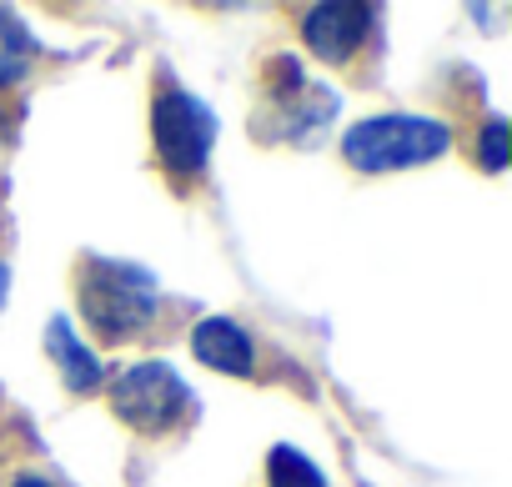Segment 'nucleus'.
<instances>
[{
    "mask_svg": "<svg viewBox=\"0 0 512 487\" xmlns=\"http://www.w3.org/2000/svg\"><path fill=\"white\" fill-rule=\"evenodd\" d=\"M81 317L101 342H126L156 322V277L136 262H86Z\"/></svg>",
    "mask_w": 512,
    "mask_h": 487,
    "instance_id": "f257e3e1",
    "label": "nucleus"
},
{
    "mask_svg": "<svg viewBox=\"0 0 512 487\" xmlns=\"http://www.w3.org/2000/svg\"><path fill=\"white\" fill-rule=\"evenodd\" d=\"M447 151H452V131L442 121H432V116H402V111L397 116H367L342 141L347 166L372 171V176L427 166V161H437Z\"/></svg>",
    "mask_w": 512,
    "mask_h": 487,
    "instance_id": "f03ea898",
    "label": "nucleus"
},
{
    "mask_svg": "<svg viewBox=\"0 0 512 487\" xmlns=\"http://www.w3.org/2000/svg\"><path fill=\"white\" fill-rule=\"evenodd\" d=\"M111 407L136 432H171L191 412V387L171 362H136L111 377Z\"/></svg>",
    "mask_w": 512,
    "mask_h": 487,
    "instance_id": "7ed1b4c3",
    "label": "nucleus"
},
{
    "mask_svg": "<svg viewBox=\"0 0 512 487\" xmlns=\"http://www.w3.org/2000/svg\"><path fill=\"white\" fill-rule=\"evenodd\" d=\"M151 141H156V156L166 161V171L196 176L216 146V111L191 91H161L151 106Z\"/></svg>",
    "mask_w": 512,
    "mask_h": 487,
    "instance_id": "20e7f679",
    "label": "nucleus"
},
{
    "mask_svg": "<svg viewBox=\"0 0 512 487\" xmlns=\"http://www.w3.org/2000/svg\"><path fill=\"white\" fill-rule=\"evenodd\" d=\"M367 31H372V6H347V0H327V6H312L302 16V41L327 66L352 61L357 46L367 41Z\"/></svg>",
    "mask_w": 512,
    "mask_h": 487,
    "instance_id": "39448f33",
    "label": "nucleus"
},
{
    "mask_svg": "<svg viewBox=\"0 0 512 487\" xmlns=\"http://www.w3.org/2000/svg\"><path fill=\"white\" fill-rule=\"evenodd\" d=\"M191 352H196V362H206L211 372H226V377H251V372H256L251 332H246L241 322H231V317H206V322H196Z\"/></svg>",
    "mask_w": 512,
    "mask_h": 487,
    "instance_id": "423d86ee",
    "label": "nucleus"
},
{
    "mask_svg": "<svg viewBox=\"0 0 512 487\" xmlns=\"http://www.w3.org/2000/svg\"><path fill=\"white\" fill-rule=\"evenodd\" d=\"M46 352H51V362L61 367V377H66L71 392H96V387L106 382L101 357L76 337L71 317H51V322H46Z\"/></svg>",
    "mask_w": 512,
    "mask_h": 487,
    "instance_id": "0eeeda50",
    "label": "nucleus"
},
{
    "mask_svg": "<svg viewBox=\"0 0 512 487\" xmlns=\"http://www.w3.org/2000/svg\"><path fill=\"white\" fill-rule=\"evenodd\" d=\"M31 66H36V41H31V31L21 26L16 11L0 6V86H16Z\"/></svg>",
    "mask_w": 512,
    "mask_h": 487,
    "instance_id": "6e6552de",
    "label": "nucleus"
},
{
    "mask_svg": "<svg viewBox=\"0 0 512 487\" xmlns=\"http://www.w3.org/2000/svg\"><path fill=\"white\" fill-rule=\"evenodd\" d=\"M267 487H327V477H322V467L307 452H297V447L282 442L267 457Z\"/></svg>",
    "mask_w": 512,
    "mask_h": 487,
    "instance_id": "1a4fd4ad",
    "label": "nucleus"
},
{
    "mask_svg": "<svg viewBox=\"0 0 512 487\" xmlns=\"http://www.w3.org/2000/svg\"><path fill=\"white\" fill-rule=\"evenodd\" d=\"M477 161L487 171H502L507 166V121H487V131L477 141Z\"/></svg>",
    "mask_w": 512,
    "mask_h": 487,
    "instance_id": "9d476101",
    "label": "nucleus"
},
{
    "mask_svg": "<svg viewBox=\"0 0 512 487\" xmlns=\"http://www.w3.org/2000/svg\"><path fill=\"white\" fill-rule=\"evenodd\" d=\"M11 487H56V482H51L46 472H21V477H16Z\"/></svg>",
    "mask_w": 512,
    "mask_h": 487,
    "instance_id": "9b49d317",
    "label": "nucleus"
},
{
    "mask_svg": "<svg viewBox=\"0 0 512 487\" xmlns=\"http://www.w3.org/2000/svg\"><path fill=\"white\" fill-rule=\"evenodd\" d=\"M6 297H11V267L0 262V307H6Z\"/></svg>",
    "mask_w": 512,
    "mask_h": 487,
    "instance_id": "f8f14e48",
    "label": "nucleus"
}]
</instances>
